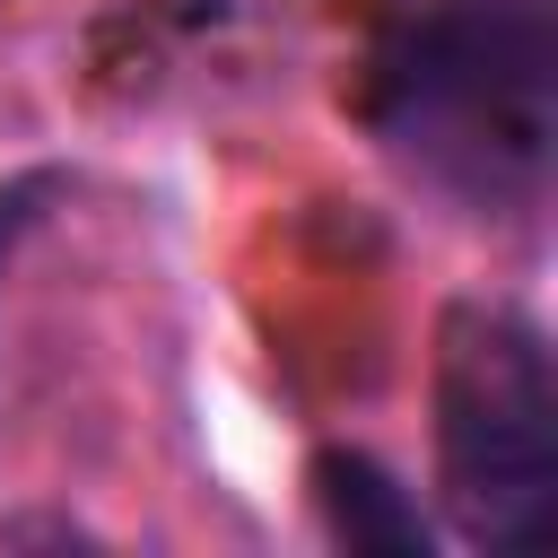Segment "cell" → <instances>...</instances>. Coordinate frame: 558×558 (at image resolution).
I'll return each mask as SVG.
<instances>
[{
    "label": "cell",
    "instance_id": "3",
    "mask_svg": "<svg viewBox=\"0 0 558 558\" xmlns=\"http://www.w3.org/2000/svg\"><path fill=\"white\" fill-rule=\"evenodd\" d=\"M323 514H331V532L340 541H357V549H418L427 558V523H418V506L366 462V453H323Z\"/></svg>",
    "mask_w": 558,
    "mask_h": 558
},
{
    "label": "cell",
    "instance_id": "4",
    "mask_svg": "<svg viewBox=\"0 0 558 558\" xmlns=\"http://www.w3.org/2000/svg\"><path fill=\"white\" fill-rule=\"evenodd\" d=\"M44 201H52V174H26V183H9V192H0V262H9V244L35 227V209H44Z\"/></svg>",
    "mask_w": 558,
    "mask_h": 558
},
{
    "label": "cell",
    "instance_id": "1",
    "mask_svg": "<svg viewBox=\"0 0 558 558\" xmlns=\"http://www.w3.org/2000/svg\"><path fill=\"white\" fill-rule=\"evenodd\" d=\"M384 140L462 201H532L549 166V17L541 0H445L401 26L375 78Z\"/></svg>",
    "mask_w": 558,
    "mask_h": 558
},
{
    "label": "cell",
    "instance_id": "2",
    "mask_svg": "<svg viewBox=\"0 0 558 558\" xmlns=\"http://www.w3.org/2000/svg\"><path fill=\"white\" fill-rule=\"evenodd\" d=\"M436 471L462 541L506 558L558 541L549 340L506 305H453L436 331Z\"/></svg>",
    "mask_w": 558,
    "mask_h": 558
}]
</instances>
